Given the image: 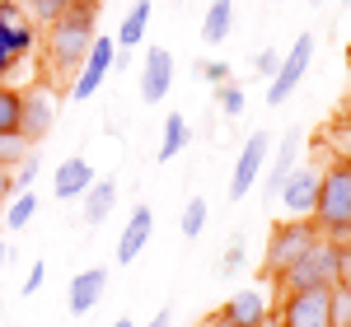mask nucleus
I'll list each match as a JSON object with an SVG mask.
<instances>
[{"label":"nucleus","mask_w":351,"mask_h":327,"mask_svg":"<svg viewBox=\"0 0 351 327\" xmlns=\"http://www.w3.org/2000/svg\"><path fill=\"white\" fill-rule=\"evenodd\" d=\"M94 24H99V0H75V5H66L52 24H47V33H43V56H47L52 75H75L80 70V61L89 56L94 38H99Z\"/></svg>","instance_id":"obj_1"},{"label":"nucleus","mask_w":351,"mask_h":327,"mask_svg":"<svg viewBox=\"0 0 351 327\" xmlns=\"http://www.w3.org/2000/svg\"><path fill=\"white\" fill-rule=\"evenodd\" d=\"M314 224L332 244H351V164H342L332 150L324 155L319 168V206H314Z\"/></svg>","instance_id":"obj_2"},{"label":"nucleus","mask_w":351,"mask_h":327,"mask_svg":"<svg viewBox=\"0 0 351 327\" xmlns=\"http://www.w3.org/2000/svg\"><path fill=\"white\" fill-rule=\"evenodd\" d=\"M314 239H319V224L314 220H281L267 239V252H263V276L267 280H281L314 248Z\"/></svg>","instance_id":"obj_3"},{"label":"nucleus","mask_w":351,"mask_h":327,"mask_svg":"<svg viewBox=\"0 0 351 327\" xmlns=\"http://www.w3.org/2000/svg\"><path fill=\"white\" fill-rule=\"evenodd\" d=\"M281 327H332V285H309V290H281L271 309Z\"/></svg>","instance_id":"obj_4"},{"label":"nucleus","mask_w":351,"mask_h":327,"mask_svg":"<svg viewBox=\"0 0 351 327\" xmlns=\"http://www.w3.org/2000/svg\"><path fill=\"white\" fill-rule=\"evenodd\" d=\"M337 257H342V244H332V239H314V248L300 257L291 272L281 276L276 285L281 290H309V285H332L337 280Z\"/></svg>","instance_id":"obj_5"},{"label":"nucleus","mask_w":351,"mask_h":327,"mask_svg":"<svg viewBox=\"0 0 351 327\" xmlns=\"http://www.w3.org/2000/svg\"><path fill=\"white\" fill-rule=\"evenodd\" d=\"M328 155V145L319 140V159ZM319 168L324 164H295L291 178L281 183V215L286 220H314V206H319Z\"/></svg>","instance_id":"obj_6"},{"label":"nucleus","mask_w":351,"mask_h":327,"mask_svg":"<svg viewBox=\"0 0 351 327\" xmlns=\"http://www.w3.org/2000/svg\"><path fill=\"white\" fill-rule=\"evenodd\" d=\"M314 33H300L295 42H291V52L281 56V66H276V75L267 84V108H281L291 94H295V84L304 80V70H309V61H314Z\"/></svg>","instance_id":"obj_7"},{"label":"nucleus","mask_w":351,"mask_h":327,"mask_svg":"<svg viewBox=\"0 0 351 327\" xmlns=\"http://www.w3.org/2000/svg\"><path fill=\"white\" fill-rule=\"evenodd\" d=\"M267 155H271L267 131H253V136L243 140L239 159H234V173H230V201H243L248 192L258 187V178H263V168H267Z\"/></svg>","instance_id":"obj_8"},{"label":"nucleus","mask_w":351,"mask_h":327,"mask_svg":"<svg viewBox=\"0 0 351 327\" xmlns=\"http://www.w3.org/2000/svg\"><path fill=\"white\" fill-rule=\"evenodd\" d=\"M112 52H117L112 38H94L89 56L80 61V70H75V80H71V99H75V103H89V99L99 94V84L108 80V70H112Z\"/></svg>","instance_id":"obj_9"},{"label":"nucleus","mask_w":351,"mask_h":327,"mask_svg":"<svg viewBox=\"0 0 351 327\" xmlns=\"http://www.w3.org/2000/svg\"><path fill=\"white\" fill-rule=\"evenodd\" d=\"M52 127H56V99L43 89V84L24 89V127H19V136L28 140V150H33V145H43Z\"/></svg>","instance_id":"obj_10"},{"label":"nucleus","mask_w":351,"mask_h":327,"mask_svg":"<svg viewBox=\"0 0 351 327\" xmlns=\"http://www.w3.org/2000/svg\"><path fill=\"white\" fill-rule=\"evenodd\" d=\"M169 89H173V56L164 52V47H150L145 52V66H141V103H164L169 99Z\"/></svg>","instance_id":"obj_11"},{"label":"nucleus","mask_w":351,"mask_h":327,"mask_svg":"<svg viewBox=\"0 0 351 327\" xmlns=\"http://www.w3.org/2000/svg\"><path fill=\"white\" fill-rule=\"evenodd\" d=\"M150 239H155V211L150 206H136L132 215H127V224H122V234H117V267L136 262Z\"/></svg>","instance_id":"obj_12"},{"label":"nucleus","mask_w":351,"mask_h":327,"mask_svg":"<svg viewBox=\"0 0 351 327\" xmlns=\"http://www.w3.org/2000/svg\"><path fill=\"white\" fill-rule=\"evenodd\" d=\"M216 318H225V323H234V327H263L271 318V304L263 300V290H234L216 309Z\"/></svg>","instance_id":"obj_13"},{"label":"nucleus","mask_w":351,"mask_h":327,"mask_svg":"<svg viewBox=\"0 0 351 327\" xmlns=\"http://www.w3.org/2000/svg\"><path fill=\"white\" fill-rule=\"evenodd\" d=\"M94 164L80 159V155H71V159H61L56 164V173H52V192L61 196V201H80L84 192L94 187Z\"/></svg>","instance_id":"obj_14"},{"label":"nucleus","mask_w":351,"mask_h":327,"mask_svg":"<svg viewBox=\"0 0 351 327\" xmlns=\"http://www.w3.org/2000/svg\"><path fill=\"white\" fill-rule=\"evenodd\" d=\"M104 295H108V272H104V267H89V272H80L75 280H71V290H66V309H71L75 318H84Z\"/></svg>","instance_id":"obj_15"},{"label":"nucleus","mask_w":351,"mask_h":327,"mask_svg":"<svg viewBox=\"0 0 351 327\" xmlns=\"http://www.w3.org/2000/svg\"><path fill=\"white\" fill-rule=\"evenodd\" d=\"M300 140L304 131H286V136L276 140V150H271V168H267V183H263V196H276L281 183L291 178V168L300 164Z\"/></svg>","instance_id":"obj_16"},{"label":"nucleus","mask_w":351,"mask_h":327,"mask_svg":"<svg viewBox=\"0 0 351 327\" xmlns=\"http://www.w3.org/2000/svg\"><path fill=\"white\" fill-rule=\"evenodd\" d=\"M117 206V178H94V187L80 196V215L84 224H104Z\"/></svg>","instance_id":"obj_17"},{"label":"nucleus","mask_w":351,"mask_h":327,"mask_svg":"<svg viewBox=\"0 0 351 327\" xmlns=\"http://www.w3.org/2000/svg\"><path fill=\"white\" fill-rule=\"evenodd\" d=\"M150 14H155V5H150V0H136L132 10L122 14V24H117V38H112V42H117L122 52L141 47V42H145V28H150Z\"/></svg>","instance_id":"obj_18"},{"label":"nucleus","mask_w":351,"mask_h":327,"mask_svg":"<svg viewBox=\"0 0 351 327\" xmlns=\"http://www.w3.org/2000/svg\"><path fill=\"white\" fill-rule=\"evenodd\" d=\"M188 140H192L188 117H183V112H169V117H164V136H160V150H155V159H160V164L178 159V155L188 150Z\"/></svg>","instance_id":"obj_19"},{"label":"nucleus","mask_w":351,"mask_h":327,"mask_svg":"<svg viewBox=\"0 0 351 327\" xmlns=\"http://www.w3.org/2000/svg\"><path fill=\"white\" fill-rule=\"evenodd\" d=\"M230 28H234V5L211 0V10H206V19H202V42H206V47H220V42L230 38Z\"/></svg>","instance_id":"obj_20"},{"label":"nucleus","mask_w":351,"mask_h":327,"mask_svg":"<svg viewBox=\"0 0 351 327\" xmlns=\"http://www.w3.org/2000/svg\"><path fill=\"white\" fill-rule=\"evenodd\" d=\"M24 127V89L0 84V136H19Z\"/></svg>","instance_id":"obj_21"},{"label":"nucleus","mask_w":351,"mask_h":327,"mask_svg":"<svg viewBox=\"0 0 351 327\" xmlns=\"http://www.w3.org/2000/svg\"><path fill=\"white\" fill-rule=\"evenodd\" d=\"M33 215H38V196H33V192H14V196L5 201V229H10V234L28 229Z\"/></svg>","instance_id":"obj_22"},{"label":"nucleus","mask_w":351,"mask_h":327,"mask_svg":"<svg viewBox=\"0 0 351 327\" xmlns=\"http://www.w3.org/2000/svg\"><path fill=\"white\" fill-rule=\"evenodd\" d=\"M206 220H211V211H206V201H202V196H192L188 206H183V220H178L183 239H197V234L206 229Z\"/></svg>","instance_id":"obj_23"},{"label":"nucleus","mask_w":351,"mask_h":327,"mask_svg":"<svg viewBox=\"0 0 351 327\" xmlns=\"http://www.w3.org/2000/svg\"><path fill=\"white\" fill-rule=\"evenodd\" d=\"M19 5H24V14H28L38 28H47L56 14H61V10H66V5H75V0H19Z\"/></svg>","instance_id":"obj_24"},{"label":"nucleus","mask_w":351,"mask_h":327,"mask_svg":"<svg viewBox=\"0 0 351 327\" xmlns=\"http://www.w3.org/2000/svg\"><path fill=\"white\" fill-rule=\"evenodd\" d=\"M319 140H324V145H328V150H332L342 164H351V127H347V122H332V127H328Z\"/></svg>","instance_id":"obj_25"},{"label":"nucleus","mask_w":351,"mask_h":327,"mask_svg":"<svg viewBox=\"0 0 351 327\" xmlns=\"http://www.w3.org/2000/svg\"><path fill=\"white\" fill-rule=\"evenodd\" d=\"M216 103H220V112H225V117H239L248 99H243V89L234 80H225V84H216Z\"/></svg>","instance_id":"obj_26"},{"label":"nucleus","mask_w":351,"mask_h":327,"mask_svg":"<svg viewBox=\"0 0 351 327\" xmlns=\"http://www.w3.org/2000/svg\"><path fill=\"white\" fill-rule=\"evenodd\" d=\"M24 155H28V140L24 136H0V168H14Z\"/></svg>","instance_id":"obj_27"},{"label":"nucleus","mask_w":351,"mask_h":327,"mask_svg":"<svg viewBox=\"0 0 351 327\" xmlns=\"http://www.w3.org/2000/svg\"><path fill=\"white\" fill-rule=\"evenodd\" d=\"M243 267V234H230V248L220 252V276H234Z\"/></svg>","instance_id":"obj_28"},{"label":"nucleus","mask_w":351,"mask_h":327,"mask_svg":"<svg viewBox=\"0 0 351 327\" xmlns=\"http://www.w3.org/2000/svg\"><path fill=\"white\" fill-rule=\"evenodd\" d=\"M33 178H38V159H33V155H24V159L14 164V187L28 192V187H33Z\"/></svg>","instance_id":"obj_29"},{"label":"nucleus","mask_w":351,"mask_h":327,"mask_svg":"<svg viewBox=\"0 0 351 327\" xmlns=\"http://www.w3.org/2000/svg\"><path fill=\"white\" fill-rule=\"evenodd\" d=\"M332 327H351V295L332 285Z\"/></svg>","instance_id":"obj_30"},{"label":"nucleus","mask_w":351,"mask_h":327,"mask_svg":"<svg viewBox=\"0 0 351 327\" xmlns=\"http://www.w3.org/2000/svg\"><path fill=\"white\" fill-rule=\"evenodd\" d=\"M197 75L211 80V84H225L230 80V66H225V61H197Z\"/></svg>","instance_id":"obj_31"},{"label":"nucleus","mask_w":351,"mask_h":327,"mask_svg":"<svg viewBox=\"0 0 351 327\" xmlns=\"http://www.w3.org/2000/svg\"><path fill=\"white\" fill-rule=\"evenodd\" d=\"M43 280H47V267H43V257L28 267V276H24V285H19V295H38L43 290Z\"/></svg>","instance_id":"obj_32"},{"label":"nucleus","mask_w":351,"mask_h":327,"mask_svg":"<svg viewBox=\"0 0 351 327\" xmlns=\"http://www.w3.org/2000/svg\"><path fill=\"white\" fill-rule=\"evenodd\" d=\"M342 295H351V244L342 248V257H337V280H332Z\"/></svg>","instance_id":"obj_33"},{"label":"nucleus","mask_w":351,"mask_h":327,"mask_svg":"<svg viewBox=\"0 0 351 327\" xmlns=\"http://www.w3.org/2000/svg\"><path fill=\"white\" fill-rule=\"evenodd\" d=\"M276 66H281V52H271V47L253 56V70H258V75H267V80L276 75Z\"/></svg>","instance_id":"obj_34"},{"label":"nucleus","mask_w":351,"mask_h":327,"mask_svg":"<svg viewBox=\"0 0 351 327\" xmlns=\"http://www.w3.org/2000/svg\"><path fill=\"white\" fill-rule=\"evenodd\" d=\"M14 192H19V187H14V168H0V206H5Z\"/></svg>","instance_id":"obj_35"},{"label":"nucleus","mask_w":351,"mask_h":327,"mask_svg":"<svg viewBox=\"0 0 351 327\" xmlns=\"http://www.w3.org/2000/svg\"><path fill=\"white\" fill-rule=\"evenodd\" d=\"M145 327H173V309H160V313H155Z\"/></svg>","instance_id":"obj_36"},{"label":"nucleus","mask_w":351,"mask_h":327,"mask_svg":"<svg viewBox=\"0 0 351 327\" xmlns=\"http://www.w3.org/2000/svg\"><path fill=\"white\" fill-rule=\"evenodd\" d=\"M337 122H347V127H351V94L342 99V117H337Z\"/></svg>","instance_id":"obj_37"},{"label":"nucleus","mask_w":351,"mask_h":327,"mask_svg":"<svg viewBox=\"0 0 351 327\" xmlns=\"http://www.w3.org/2000/svg\"><path fill=\"white\" fill-rule=\"evenodd\" d=\"M10 257H14V252H10V248L0 244V272H5V267H10Z\"/></svg>","instance_id":"obj_38"},{"label":"nucleus","mask_w":351,"mask_h":327,"mask_svg":"<svg viewBox=\"0 0 351 327\" xmlns=\"http://www.w3.org/2000/svg\"><path fill=\"white\" fill-rule=\"evenodd\" d=\"M112 327H136V323H132V318H117V323H112Z\"/></svg>","instance_id":"obj_39"},{"label":"nucleus","mask_w":351,"mask_h":327,"mask_svg":"<svg viewBox=\"0 0 351 327\" xmlns=\"http://www.w3.org/2000/svg\"><path fill=\"white\" fill-rule=\"evenodd\" d=\"M342 61H347V70H351V42H347V52H342Z\"/></svg>","instance_id":"obj_40"},{"label":"nucleus","mask_w":351,"mask_h":327,"mask_svg":"<svg viewBox=\"0 0 351 327\" xmlns=\"http://www.w3.org/2000/svg\"><path fill=\"white\" fill-rule=\"evenodd\" d=\"M263 327H281V323H276V318H267V323H263Z\"/></svg>","instance_id":"obj_41"},{"label":"nucleus","mask_w":351,"mask_h":327,"mask_svg":"<svg viewBox=\"0 0 351 327\" xmlns=\"http://www.w3.org/2000/svg\"><path fill=\"white\" fill-rule=\"evenodd\" d=\"M225 5H234V0H225Z\"/></svg>","instance_id":"obj_42"},{"label":"nucleus","mask_w":351,"mask_h":327,"mask_svg":"<svg viewBox=\"0 0 351 327\" xmlns=\"http://www.w3.org/2000/svg\"><path fill=\"white\" fill-rule=\"evenodd\" d=\"M342 5H351V0H342Z\"/></svg>","instance_id":"obj_43"}]
</instances>
